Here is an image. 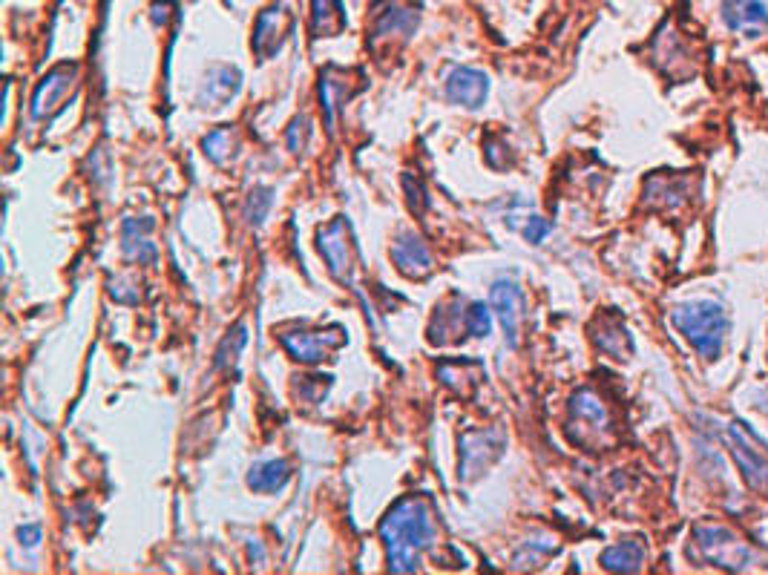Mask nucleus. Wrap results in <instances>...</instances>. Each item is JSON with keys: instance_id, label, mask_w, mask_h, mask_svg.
<instances>
[{"instance_id": "obj_1", "label": "nucleus", "mask_w": 768, "mask_h": 575, "mask_svg": "<svg viewBox=\"0 0 768 575\" xmlns=\"http://www.w3.org/2000/svg\"><path fill=\"white\" fill-rule=\"evenodd\" d=\"M380 538L386 547L389 570L392 573H415L420 564V552L426 550L435 538V521H432L429 504L423 498L397 501L380 524Z\"/></svg>"}, {"instance_id": "obj_2", "label": "nucleus", "mask_w": 768, "mask_h": 575, "mask_svg": "<svg viewBox=\"0 0 768 575\" xmlns=\"http://www.w3.org/2000/svg\"><path fill=\"white\" fill-rule=\"evenodd\" d=\"M671 322L679 328V334L697 348L699 357H705V360L720 357L722 340L728 331V317H725V308L720 302L697 299V302L676 305L671 311Z\"/></svg>"}, {"instance_id": "obj_3", "label": "nucleus", "mask_w": 768, "mask_h": 575, "mask_svg": "<svg viewBox=\"0 0 768 575\" xmlns=\"http://www.w3.org/2000/svg\"><path fill=\"white\" fill-rule=\"evenodd\" d=\"M694 544L699 555L722 570H743L751 561V552L743 544L737 532H731L722 524H699L694 527Z\"/></svg>"}, {"instance_id": "obj_4", "label": "nucleus", "mask_w": 768, "mask_h": 575, "mask_svg": "<svg viewBox=\"0 0 768 575\" xmlns=\"http://www.w3.org/2000/svg\"><path fill=\"white\" fill-rule=\"evenodd\" d=\"M458 446H461L458 478L469 483L481 478L489 466L504 455L507 435H504V429H469L461 435Z\"/></svg>"}, {"instance_id": "obj_5", "label": "nucleus", "mask_w": 768, "mask_h": 575, "mask_svg": "<svg viewBox=\"0 0 768 575\" xmlns=\"http://www.w3.org/2000/svg\"><path fill=\"white\" fill-rule=\"evenodd\" d=\"M317 251L326 259L328 274L334 276L337 282L351 285L354 282V271H357V245L346 219H334L328 222L326 228H320L317 233Z\"/></svg>"}, {"instance_id": "obj_6", "label": "nucleus", "mask_w": 768, "mask_h": 575, "mask_svg": "<svg viewBox=\"0 0 768 575\" xmlns=\"http://www.w3.org/2000/svg\"><path fill=\"white\" fill-rule=\"evenodd\" d=\"M78 90V67L75 64H58V67L47 72V78L38 84V90L32 95V118L44 121L52 118L64 107L67 95Z\"/></svg>"}, {"instance_id": "obj_7", "label": "nucleus", "mask_w": 768, "mask_h": 575, "mask_svg": "<svg viewBox=\"0 0 768 575\" xmlns=\"http://www.w3.org/2000/svg\"><path fill=\"white\" fill-rule=\"evenodd\" d=\"M343 340H346V334H343L337 325H334V328H328V331H305V328H294V331H282L280 334L282 348H285L294 360L308 363V366H314V363L326 360L334 348H340V345H343Z\"/></svg>"}, {"instance_id": "obj_8", "label": "nucleus", "mask_w": 768, "mask_h": 575, "mask_svg": "<svg viewBox=\"0 0 768 575\" xmlns=\"http://www.w3.org/2000/svg\"><path fill=\"white\" fill-rule=\"evenodd\" d=\"M418 26V15L409 6H400L395 0H383L372 15V26H369V46L380 49L383 44L392 41H403L415 32Z\"/></svg>"}, {"instance_id": "obj_9", "label": "nucleus", "mask_w": 768, "mask_h": 575, "mask_svg": "<svg viewBox=\"0 0 768 575\" xmlns=\"http://www.w3.org/2000/svg\"><path fill=\"white\" fill-rule=\"evenodd\" d=\"M731 452L737 458V466L743 472L745 483L751 489L768 492V452L760 446V440L745 429L743 423L731 426Z\"/></svg>"}, {"instance_id": "obj_10", "label": "nucleus", "mask_w": 768, "mask_h": 575, "mask_svg": "<svg viewBox=\"0 0 768 575\" xmlns=\"http://www.w3.org/2000/svg\"><path fill=\"white\" fill-rule=\"evenodd\" d=\"M492 308L504 328V340L510 348L521 343V322H524V294L512 279H498L492 285Z\"/></svg>"}, {"instance_id": "obj_11", "label": "nucleus", "mask_w": 768, "mask_h": 575, "mask_svg": "<svg viewBox=\"0 0 768 575\" xmlns=\"http://www.w3.org/2000/svg\"><path fill=\"white\" fill-rule=\"evenodd\" d=\"M291 29V12L282 6V3H274L268 6L265 12H259L254 26V52L268 61L282 44H285V35Z\"/></svg>"}, {"instance_id": "obj_12", "label": "nucleus", "mask_w": 768, "mask_h": 575, "mask_svg": "<svg viewBox=\"0 0 768 575\" xmlns=\"http://www.w3.org/2000/svg\"><path fill=\"white\" fill-rule=\"evenodd\" d=\"M392 262L403 276L409 279H426L435 271L432 265V253L426 248V242L420 239L418 233H400L392 245Z\"/></svg>"}, {"instance_id": "obj_13", "label": "nucleus", "mask_w": 768, "mask_h": 575, "mask_svg": "<svg viewBox=\"0 0 768 575\" xmlns=\"http://www.w3.org/2000/svg\"><path fill=\"white\" fill-rule=\"evenodd\" d=\"M722 18L728 29L757 38L768 29V0H722Z\"/></svg>"}, {"instance_id": "obj_14", "label": "nucleus", "mask_w": 768, "mask_h": 575, "mask_svg": "<svg viewBox=\"0 0 768 575\" xmlns=\"http://www.w3.org/2000/svg\"><path fill=\"white\" fill-rule=\"evenodd\" d=\"M466 314H469V308L464 311V299L461 297H449L446 302H441V305L435 308V317H432V322H429V343L432 345L455 343V340L461 337V328L469 334Z\"/></svg>"}, {"instance_id": "obj_15", "label": "nucleus", "mask_w": 768, "mask_h": 575, "mask_svg": "<svg viewBox=\"0 0 768 575\" xmlns=\"http://www.w3.org/2000/svg\"><path fill=\"white\" fill-rule=\"evenodd\" d=\"M487 92L489 78L481 69H452V75H449V81H446V95H449V101H455V104H461V107H469V110L481 107L484 98H487Z\"/></svg>"}, {"instance_id": "obj_16", "label": "nucleus", "mask_w": 768, "mask_h": 575, "mask_svg": "<svg viewBox=\"0 0 768 575\" xmlns=\"http://www.w3.org/2000/svg\"><path fill=\"white\" fill-rule=\"evenodd\" d=\"M357 90H360V84H349V72H343V69L328 67L326 72L320 75V101H323L328 133H334L337 110H340Z\"/></svg>"}, {"instance_id": "obj_17", "label": "nucleus", "mask_w": 768, "mask_h": 575, "mask_svg": "<svg viewBox=\"0 0 768 575\" xmlns=\"http://www.w3.org/2000/svg\"><path fill=\"white\" fill-rule=\"evenodd\" d=\"M438 380L458 397H472L484 380V366L478 360H443L438 366Z\"/></svg>"}, {"instance_id": "obj_18", "label": "nucleus", "mask_w": 768, "mask_h": 575, "mask_svg": "<svg viewBox=\"0 0 768 575\" xmlns=\"http://www.w3.org/2000/svg\"><path fill=\"white\" fill-rule=\"evenodd\" d=\"M153 230V219L141 216V219H127L121 228V245L130 259H136L139 265H147L156 259V245L147 239V233Z\"/></svg>"}, {"instance_id": "obj_19", "label": "nucleus", "mask_w": 768, "mask_h": 575, "mask_svg": "<svg viewBox=\"0 0 768 575\" xmlns=\"http://www.w3.org/2000/svg\"><path fill=\"white\" fill-rule=\"evenodd\" d=\"M239 72L231 67H213L202 84V92H199V104L202 107H222L228 98H233L239 92Z\"/></svg>"}, {"instance_id": "obj_20", "label": "nucleus", "mask_w": 768, "mask_h": 575, "mask_svg": "<svg viewBox=\"0 0 768 575\" xmlns=\"http://www.w3.org/2000/svg\"><path fill=\"white\" fill-rule=\"evenodd\" d=\"M570 414H573L576 423H582L584 429H590V432H605L610 426V414H607L602 397L590 389L576 391V397L570 400Z\"/></svg>"}, {"instance_id": "obj_21", "label": "nucleus", "mask_w": 768, "mask_h": 575, "mask_svg": "<svg viewBox=\"0 0 768 575\" xmlns=\"http://www.w3.org/2000/svg\"><path fill=\"white\" fill-rule=\"evenodd\" d=\"M346 29V15L340 0H311V35L334 38Z\"/></svg>"}, {"instance_id": "obj_22", "label": "nucleus", "mask_w": 768, "mask_h": 575, "mask_svg": "<svg viewBox=\"0 0 768 575\" xmlns=\"http://www.w3.org/2000/svg\"><path fill=\"white\" fill-rule=\"evenodd\" d=\"M642 564H645V544L636 538H628L602 552V567L610 573H639Z\"/></svg>"}, {"instance_id": "obj_23", "label": "nucleus", "mask_w": 768, "mask_h": 575, "mask_svg": "<svg viewBox=\"0 0 768 575\" xmlns=\"http://www.w3.org/2000/svg\"><path fill=\"white\" fill-rule=\"evenodd\" d=\"M291 481V463L288 460H265L256 463L248 472V486L254 492H277Z\"/></svg>"}, {"instance_id": "obj_24", "label": "nucleus", "mask_w": 768, "mask_h": 575, "mask_svg": "<svg viewBox=\"0 0 768 575\" xmlns=\"http://www.w3.org/2000/svg\"><path fill=\"white\" fill-rule=\"evenodd\" d=\"M645 196L651 207H679L685 199V182L674 176H653L645 187Z\"/></svg>"}, {"instance_id": "obj_25", "label": "nucleus", "mask_w": 768, "mask_h": 575, "mask_svg": "<svg viewBox=\"0 0 768 575\" xmlns=\"http://www.w3.org/2000/svg\"><path fill=\"white\" fill-rule=\"evenodd\" d=\"M593 340H596V345H599L605 354H610L613 360H628L630 337H628V331H625L619 322H610V320L599 322V328H596Z\"/></svg>"}, {"instance_id": "obj_26", "label": "nucleus", "mask_w": 768, "mask_h": 575, "mask_svg": "<svg viewBox=\"0 0 768 575\" xmlns=\"http://www.w3.org/2000/svg\"><path fill=\"white\" fill-rule=\"evenodd\" d=\"M233 147H236V138H233L231 127H219V130L208 133L205 141H202L205 156H208L210 161H216V164H222V161L231 159Z\"/></svg>"}, {"instance_id": "obj_27", "label": "nucleus", "mask_w": 768, "mask_h": 575, "mask_svg": "<svg viewBox=\"0 0 768 575\" xmlns=\"http://www.w3.org/2000/svg\"><path fill=\"white\" fill-rule=\"evenodd\" d=\"M245 343H248L245 325H236L233 331H228V337H225L222 345L216 348V368H231L233 363L239 360V354H242Z\"/></svg>"}, {"instance_id": "obj_28", "label": "nucleus", "mask_w": 768, "mask_h": 575, "mask_svg": "<svg viewBox=\"0 0 768 575\" xmlns=\"http://www.w3.org/2000/svg\"><path fill=\"white\" fill-rule=\"evenodd\" d=\"M271 190L268 187H256L251 190V196H248V205H245V219H248V225H262V219L268 216V210H271Z\"/></svg>"}, {"instance_id": "obj_29", "label": "nucleus", "mask_w": 768, "mask_h": 575, "mask_svg": "<svg viewBox=\"0 0 768 575\" xmlns=\"http://www.w3.org/2000/svg\"><path fill=\"white\" fill-rule=\"evenodd\" d=\"M466 325H469V334L472 337H487L492 331V314L484 302H472L469 305V314H466Z\"/></svg>"}, {"instance_id": "obj_30", "label": "nucleus", "mask_w": 768, "mask_h": 575, "mask_svg": "<svg viewBox=\"0 0 768 575\" xmlns=\"http://www.w3.org/2000/svg\"><path fill=\"white\" fill-rule=\"evenodd\" d=\"M553 550H556V544L536 547V541H530V544H524L521 550L515 552V567H518V570H524V567H536V564H541V558H544V555H550Z\"/></svg>"}, {"instance_id": "obj_31", "label": "nucleus", "mask_w": 768, "mask_h": 575, "mask_svg": "<svg viewBox=\"0 0 768 575\" xmlns=\"http://www.w3.org/2000/svg\"><path fill=\"white\" fill-rule=\"evenodd\" d=\"M308 133H311L308 118H305V115L294 118V124L288 127V147H291V153H303L305 141H308Z\"/></svg>"}, {"instance_id": "obj_32", "label": "nucleus", "mask_w": 768, "mask_h": 575, "mask_svg": "<svg viewBox=\"0 0 768 575\" xmlns=\"http://www.w3.org/2000/svg\"><path fill=\"white\" fill-rule=\"evenodd\" d=\"M403 187H406V199H409V207H412V213H423L426 210V193H423V184L418 179H412L409 173L403 176Z\"/></svg>"}, {"instance_id": "obj_33", "label": "nucleus", "mask_w": 768, "mask_h": 575, "mask_svg": "<svg viewBox=\"0 0 768 575\" xmlns=\"http://www.w3.org/2000/svg\"><path fill=\"white\" fill-rule=\"evenodd\" d=\"M547 233H550V222H547V219H541V216H533V219L527 222V228H524L527 242H533V245H538Z\"/></svg>"}, {"instance_id": "obj_34", "label": "nucleus", "mask_w": 768, "mask_h": 575, "mask_svg": "<svg viewBox=\"0 0 768 575\" xmlns=\"http://www.w3.org/2000/svg\"><path fill=\"white\" fill-rule=\"evenodd\" d=\"M18 538H21V544H26V547H35V544L41 541V527H35V524L21 527L18 529Z\"/></svg>"}]
</instances>
